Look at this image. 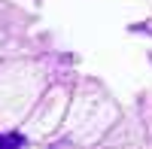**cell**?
I'll return each instance as SVG.
<instances>
[{"label":"cell","instance_id":"6da1fadb","mask_svg":"<svg viewBox=\"0 0 152 149\" xmlns=\"http://www.w3.org/2000/svg\"><path fill=\"white\" fill-rule=\"evenodd\" d=\"M18 143H21L18 134H9V137H3V134H0V149H15Z\"/></svg>","mask_w":152,"mask_h":149}]
</instances>
